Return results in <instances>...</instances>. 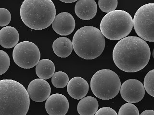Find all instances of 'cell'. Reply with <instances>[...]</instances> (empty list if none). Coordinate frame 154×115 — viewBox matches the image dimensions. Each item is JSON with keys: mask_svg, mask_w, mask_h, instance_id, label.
Returning a JSON list of instances; mask_svg holds the SVG:
<instances>
[{"mask_svg": "<svg viewBox=\"0 0 154 115\" xmlns=\"http://www.w3.org/2000/svg\"><path fill=\"white\" fill-rule=\"evenodd\" d=\"M150 57L148 44L135 36L120 40L113 49L115 64L119 69L127 72H136L143 69L148 63Z\"/></svg>", "mask_w": 154, "mask_h": 115, "instance_id": "cell-1", "label": "cell"}, {"mask_svg": "<svg viewBox=\"0 0 154 115\" xmlns=\"http://www.w3.org/2000/svg\"><path fill=\"white\" fill-rule=\"evenodd\" d=\"M30 105L28 92L13 80L0 81V115H26Z\"/></svg>", "mask_w": 154, "mask_h": 115, "instance_id": "cell-2", "label": "cell"}, {"mask_svg": "<svg viewBox=\"0 0 154 115\" xmlns=\"http://www.w3.org/2000/svg\"><path fill=\"white\" fill-rule=\"evenodd\" d=\"M20 14L23 23L29 28L43 30L53 23L56 9L51 0H25L21 6Z\"/></svg>", "mask_w": 154, "mask_h": 115, "instance_id": "cell-3", "label": "cell"}, {"mask_svg": "<svg viewBox=\"0 0 154 115\" xmlns=\"http://www.w3.org/2000/svg\"><path fill=\"white\" fill-rule=\"evenodd\" d=\"M73 49L82 59L93 60L101 55L105 49V37L99 29L85 26L75 33L72 40Z\"/></svg>", "mask_w": 154, "mask_h": 115, "instance_id": "cell-4", "label": "cell"}, {"mask_svg": "<svg viewBox=\"0 0 154 115\" xmlns=\"http://www.w3.org/2000/svg\"><path fill=\"white\" fill-rule=\"evenodd\" d=\"M100 31L105 37L118 40L127 37L133 28V19L128 13L115 10L105 15L100 25Z\"/></svg>", "mask_w": 154, "mask_h": 115, "instance_id": "cell-5", "label": "cell"}, {"mask_svg": "<svg viewBox=\"0 0 154 115\" xmlns=\"http://www.w3.org/2000/svg\"><path fill=\"white\" fill-rule=\"evenodd\" d=\"M121 82L118 74L108 69H102L94 73L91 80V88L100 99L110 100L119 92Z\"/></svg>", "mask_w": 154, "mask_h": 115, "instance_id": "cell-6", "label": "cell"}, {"mask_svg": "<svg viewBox=\"0 0 154 115\" xmlns=\"http://www.w3.org/2000/svg\"><path fill=\"white\" fill-rule=\"evenodd\" d=\"M133 27L143 40L154 42V4H148L138 9L133 19Z\"/></svg>", "mask_w": 154, "mask_h": 115, "instance_id": "cell-7", "label": "cell"}, {"mask_svg": "<svg viewBox=\"0 0 154 115\" xmlns=\"http://www.w3.org/2000/svg\"><path fill=\"white\" fill-rule=\"evenodd\" d=\"M13 58L17 65L28 69L37 64L41 58V53L38 47L34 43L30 41H23L14 47Z\"/></svg>", "mask_w": 154, "mask_h": 115, "instance_id": "cell-8", "label": "cell"}, {"mask_svg": "<svg viewBox=\"0 0 154 115\" xmlns=\"http://www.w3.org/2000/svg\"><path fill=\"white\" fill-rule=\"evenodd\" d=\"M120 95L128 103H136L141 101L145 95V89L141 81L136 79H129L121 85Z\"/></svg>", "mask_w": 154, "mask_h": 115, "instance_id": "cell-9", "label": "cell"}, {"mask_svg": "<svg viewBox=\"0 0 154 115\" xmlns=\"http://www.w3.org/2000/svg\"><path fill=\"white\" fill-rule=\"evenodd\" d=\"M27 92L31 99L36 102H42L50 96L51 88L46 81L36 79L29 84Z\"/></svg>", "mask_w": 154, "mask_h": 115, "instance_id": "cell-10", "label": "cell"}, {"mask_svg": "<svg viewBox=\"0 0 154 115\" xmlns=\"http://www.w3.org/2000/svg\"><path fill=\"white\" fill-rule=\"evenodd\" d=\"M45 108L49 115H66L69 109V101L62 94H53L47 98Z\"/></svg>", "mask_w": 154, "mask_h": 115, "instance_id": "cell-11", "label": "cell"}, {"mask_svg": "<svg viewBox=\"0 0 154 115\" xmlns=\"http://www.w3.org/2000/svg\"><path fill=\"white\" fill-rule=\"evenodd\" d=\"M52 24L54 30L61 36L71 34L76 25L73 17L67 12H62L55 16Z\"/></svg>", "mask_w": 154, "mask_h": 115, "instance_id": "cell-12", "label": "cell"}, {"mask_svg": "<svg viewBox=\"0 0 154 115\" xmlns=\"http://www.w3.org/2000/svg\"><path fill=\"white\" fill-rule=\"evenodd\" d=\"M89 90V84L85 79L81 77L72 78L67 84V92L75 99L80 100L84 98Z\"/></svg>", "mask_w": 154, "mask_h": 115, "instance_id": "cell-13", "label": "cell"}, {"mask_svg": "<svg viewBox=\"0 0 154 115\" xmlns=\"http://www.w3.org/2000/svg\"><path fill=\"white\" fill-rule=\"evenodd\" d=\"M97 6L94 0H79L75 6L77 16L83 20H89L96 16Z\"/></svg>", "mask_w": 154, "mask_h": 115, "instance_id": "cell-14", "label": "cell"}, {"mask_svg": "<svg viewBox=\"0 0 154 115\" xmlns=\"http://www.w3.org/2000/svg\"><path fill=\"white\" fill-rule=\"evenodd\" d=\"M19 35L17 29L5 26L0 30V45L6 49L14 48L18 44Z\"/></svg>", "mask_w": 154, "mask_h": 115, "instance_id": "cell-15", "label": "cell"}, {"mask_svg": "<svg viewBox=\"0 0 154 115\" xmlns=\"http://www.w3.org/2000/svg\"><path fill=\"white\" fill-rule=\"evenodd\" d=\"M98 102L93 96L82 98L79 102L77 110L80 115H94L98 109Z\"/></svg>", "mask_w": 154, "mask_h": 115, "instance_id": "cell-16", "label": "cell"}, {"mask_svg": "<svg viewBox=\"0 0 154 115\" xmlns=\"http://www.w3.org/2000/svg\"><path fill=\"white\" fill-rule=\"evenodd\" d=\"M53 49L57 56L67 57L71 54L73 50L72 42L67 37H59L53 42Z\"/></svg>", "mask_w": 154, "mask_h": 115, "instance_id": "cell-17", "label": "cell"}, {"mask_svg": "<svg viewBox=\"0 0 154 115\" xmlns=\"http://www.w3.org/2000/svg\"><path fill=\"white\" fill-rule=\"evenodd\" d=\"M55 72V65L49 59H42L36 66V73L40 79L47 80L53 76Z\"/></svg>", "mask_w": 154, "mask_h": 115, "instance_id": "cell-18", "label": "cell"}, {"mask_svg": "<svg viewBox=\"0 0 154 115\" xmlns=\"http://www.w3.org/2000/svg\"><path fill=\"white\" fill-rule=\"evenodd\" d=\"M69 81V76L64 72H57L52 77V84L57 88H63L67 85Z\"/></svg>", "mask_w": 154, "mask_h": 115, "instance_id": "cell-19", "label": "cell"}, {"mask_svg": "<svg viewBox=\"0 0 154 115\" xmlns=\"http://www.w3.org/2000/svg\"><path fill=\"white\" fill-rule=\"evenodd\" d=\"M154 69H152L146 75L143 84L145 91L152 97L154 96Z\"/></svg>", "mask_w": 154, "mask_h": 115, "instance_id": "cell-20", "label": "cell"}, {"mask_svg": "<svg viewBox=\"0 0 154 115\" xmlns=\"http://www.w3.org/2000/svg\"><path fill=\"white\" fill-rule=\"evenodd\" d=\"M117 0H99V7L102 12L109 13L116 10L118 6Z\"/></svg>", "mask_w": 154, "mask_h": 115, "instance_id": "cell-21", "label": "cell"}, {"mask_svg": "<svg viewBox=\"0 0 154 115\" xmlns=\"http://www.w3.org/2000/svg\"><path fill=\"white\" fill-rule=\"evenodd\" d=\"M118 115H140L137 107L131 103H128L122 105Z\"/></svg>", "mask_w": 154, "mask_h": 115, "instance_id": "cell-22", "label": "cell"}, {"mask_svg": "<svg viewBox=\"0 0 154 115\" xmlns=\"http://www.w3.org/2000/svg\"><path fill=\"white\" fill-rule=\"evenodd\" d=\"M10 65V59L8 55L3 50H0V75L6 72Z\"/></svg>", "mask_w": 154, "mask_h": 115, "instance_id": "cell-23", "label": "cell"}, {"mask_svg": "<svg viewBox=\"0 0 154 115\" xmlns=\"http://www.w3.org/2000/svg\"><path fill=\"white\" fill-rule=\"evenodd\" d=\"M11 20L10 12L5 8H0V26H6L9 24Z\"/></svg>", "mask_w": 154, "mask_h": 115, "instance_id": "cell-24", "label": "cell"}, {"mask_svg": "<svg viewBox=\"0 0 154 115\" xmlns=\"http://www.w3.org/2000/svg\"><path fill=\"white\" fill-rule=\"evenodd\" d=\"M94 115H118V114L112 108L104 107L98 110Z\"/></svg>", "mask_w": 154, "mask_h": 115, "instance_id": "cell-25", "label": "cell"}, {"mask_svg": "<svg viewBox=\"0 0 154 115\" xmlns=\"http://www.w3.org/2000/svg\"><path fill=\"white\" fill-rule=\"evenodd\" d=\"M140 115H154V111L153 110H146L141 113Z\"/></svg>", "mask_w": 154, "mask_h": 115, "instance_id": "cell-26", "label": "cell"}, {"mask_svg": "<svg viewBox=\"0 0 154 115\" xmlns=\"http://www.w3.org/2000/svg\"><path fill=\"white\" fill-rule=\"evenodd\" d=\"M60 1L65 2V3H72V2H75V1H76V0H66V1L60 0Z\"/></svg>", "mask_w": 154, "mask_h": 115, "instance_id": "cell-27", "label": "cell"}]
</instances>
